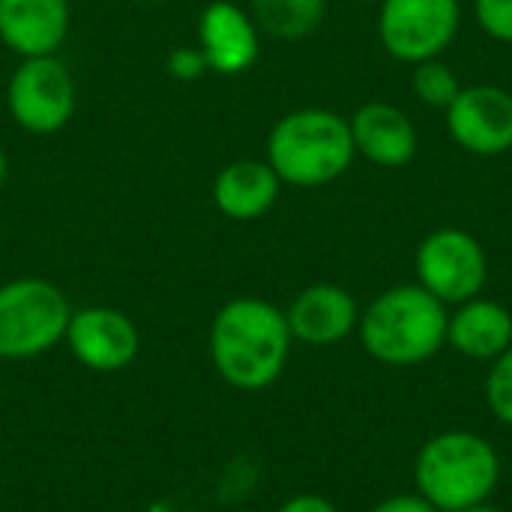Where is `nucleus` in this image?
<instances>
[{
    "label": "nucleus",
    "instance_id": "obj_1",
    "mask_svg": "<svg viewBox=\"0 0 512 512\" xmlns=\"http://www.w3.org/2000/svg\"><path fill=\"white\" fill-rule=\"evenodd\" d=\"M291 327L285 309L264 297L228 300L210 324L207 354L216 375L240 390L258 393L273 387L291 360Z\"/></svg>",
    "mask_w": 512,
    "mask_h": 512
},
{
    "label": "nucleus",
    "instance_id": "obj_2",
    "mask_svg": "<svg viewBox=\"0 0 512 512\" xmlns=\"http://www.w3.org/2000/svg\"><path fill=\"white\" fill-rule=\"evenodd\" d=\"M447 318L450 309L423 285H393L360 312L357 336L375 363L411 369L447 345Z\"/></svg>",
    "mask_w": 512,
    "mask_h": 512
},
{
    "label": "nucleus",
    "instance_id": "obj_3",
    "mask_svg": "<svg viewBox=\"0 0 512 512\" xmlns=\"http://www.w3.org/2000/svg\"><path fill=\"white\" fill-rule=\"evenodd\" d=\"M348 117L330 108H297L282 114L267 135V162L288 186L318 189L339 180L354 162Z\"/></svg>",
    "mask_w": 512,
    "mask_h": 512
},
{
    "label": "nucleus",
    "instance_id": "obj_4",
    "mask_svg": "<svg viewBox=\"0 0 512 512\" xmlns=\"http://www.w3.org/2000/svg\"><path fill=\"white\" fill-rule=\"evenodd\" d=\"M501 456L489 438L450 429L432 435L414 462L417 495L438 512H456L474 504H486L501 483Z\"/></svg>",
    "mask_w": 512,
    "mask_h": 512
},
{
    "label": "nucleus",
    "instance_id": "obj_5",
    "mask_svg": "<svg viewBox=\"0 0 512 512\" xmlns=\"http://www.w3.org/2000/svg\"><path fill=\"white\" fill-rule=\"evenodd\" d=\"M72 318L69 297L42 276L0 285V360L24 363L63 345Z\"/></svg>",
    "mask_w": 512,
    "mask_h": 512
},
{
    "label": "nucleus",
    "instance_id": "obj_6",
    "mask_svg": "<svg viewBox=\"0 0 512 512\" xmlns=\"http://www.w3.org/2000/svg\"><path fill=\"white\" fill-rule=\"evenodd\" d=\"M6 108L18 129L30 135H54L75 117V75L60 54L21 57L6 84Z\"/></svg>",
    "mask_w": 512,
    "mask_h": 512
},
{
    "label": "nucleus",
    "instance_id": "obj_7",
    "mask_svg": "<svg viewBox=\"0 0 512 512\" xmlns=\"http://www.w3.org/2000/svg\"><path fill=\"white\" fill-rule=\"evenodd\" d=\"M417 285L447 309L483 294L489 282V255L465 228H438L426 234L414 258Z\"/></svg>",
    "mask_w": 512,
    "mask_h": 512
},
{
    "label": "nucleus",
    "instance_id": "obj_8",
    "mask_svg": "<svg viewBox=\"0 0 512 512\" xmlns=\"http://www.w3.org/2000/svg\"><path fill=\"white\" fill-rule=\"evenodd\" d=\"M462 24L459 0H381L378 39L402 63L441 57Z\"/></svg>",
    "mask_w": 512,
    "mask_h": 512
},
{
    "label": "nucleus",
    "instance_id": "obj_9",
    "mask_svg": "<svg viewBox=\"0 0 512 512\" xmlns=\"http://www.w3.org/2000/svg\"><path fill=\"white\" fill-rule=\"evenodd\" d=\"M63 345L87 372L114 375L129 369L141 354V330L114 306H84L72 309Z\"/></svg>",
    "mask_w": 512,
    "mask_h": 512
},
{
    "label": "nucleus",
    "instance_id": "obj_10",
    "mask_svg": "<svg viewBox=\"0 0 512 512\" xmlns=\"http://www.w3.org/2000/svg\"><path fill=\"white\" fill-rule=\"evenodd\" d=\"M450 138L474 156H504L512 150V93L498 84H471L447 108Z\"/></svg>",
    "mask_w": 512,
    "mask_h": 512
},
{
    "label": "nucleus",
    "instance_id": "obj_11",
    "mask_svg": "<svg viewBox=\"0 0 512 512\" xmlns=\"http://www.w3.org/2000/svg\"><path fill=\"white\" fill-rule=\"evenodd\" d=\"M198 51L210 72L234 78L258 63L261 30L249 9L231 0H213L198 15Z\"/></svg>",
    "mask_w": 512,
    "mask_h": 512
},
{
    "label": "nucleus",
    "instance_id": "obj_12",
    "mask_svg": "<svg viewBox=\"0 0 512 512\" xmlns=\"http://www.w3.org/2000/svg\"><path fill=\"white\" fill-rule=\"evenodd\" d=\"M360 306L354 294L333 282H318L303 288L285 309L294 342L309 348H330L357 333Z\"/></svg>",
    "mask_w": 512,
    "mask_h": 512
},
{
    "label": "nucleus",
    "instance_id": "obj_13",
    "mask_svg": "<svg viewBox=\"0 0 512 512\" xmlns=\"http://www.w3.org/2000/svg\"><path fill=\"white\" fill-rule=\"evenodd\" d=\"M354 150L378 168H405L420 150L414 120L390 102H366L351 117Z\"/></svg>",
    "mask_w": 512,
    "mask_h": 512
},
{
    "label": "nucleus",
    "instance_id": "obj_14",
    "mask_svg": "<svg viewBox=\"0 0 512 512\" xmlns=\"http://www.w3.org/2000/svg\"><path fill=\"white\" fill-rule=\"evenodd\" d=\"M69 27V0H0V42L18 57L57 54Z\"/></svg>",
    "mask_w": 512,
    "mask_h": 512
},
{
    "label": "nucleus",
    "instance_id": "obj_15",
    "mask_svg": "<svg viewBox=\"0 0 512 512\" xmlns=\"http://www.w3.org/2000/svg\"><path fill=\"white\" fill-rule=\"evenodd\" d=\"M282 186L267 159H234L213 180V204L231 222H255L276 207Z\"/></svg>",
    "mask_w": 512,
    "mask_h": 512
},
{
    "label": "nucleus",
    "instance_id": "obj_16",
    "mask_svg": "<svg viewBox=\"0 0 512 512\" xmlns=\"http://www.w3.org/2000/svg\"><path fill=\"white\" fill-rule=\"evenodd\" d=\"M447 345L468 360H498L512 348V312L489 297H474L453 306L447 318Z\"/></svg>",
    "mask_w": 512,
    "mask_h": 512
},
{
    "label": "nucleus",
    "instance_id": "obj_17",
    "mask_svg": "<svg viewBox=\"0 0 512 512\" xmlns=\"http://www.w3.org/2000/svg\"><path fill=\"white\" fill-rule=\"evenodd\" d=\"M249 15L261 36L297 42L312 36L327 18V0H249Z\"/></svg>",
    "mask_w": 512,
    "mask_h": 512
},
{
    "label": "nucleus",
    "instance_id": "obj_18",
    "mask_svg": "<svg viewBox=\"0 0 512 512\" xmlns=\"http://www.w3.org/2000/svg\"><path fill=\"white\" fill-rule=\"evenodd\" d=\"M411 90L423 105L447 111L453 105V99L462 93V81L450 63H444L441 57H432V60L414 63Z\"/></svg>",
    "mask_w": 512,
    "mask_h": 512
},
{
    "label": "nucleus",
    "instance_id": "obj_19",
    "mask_svg": "<svg viewBox=\"0 0 512 512\" xmlns=\"http://www.w3.org/2000/svg\"><path fill=\"white\" fill-rule=\"evenodd\" d=\"M486 405L501 426L512 429V348H507L486 375Z\"/></svg>",
    "mask_w": 512,
    "mask_h": 512
},
{
    "label": "nucleus",
    "instance_id": "obj_20",
    "mask_svg": "<svg viewBox=\"0 0 512 512\" xmlns=\"http://www.w3.org/2000/svg\"><path fill=\"white\" fill-rule=\"evenodd\" d=\"M474 18L486 36L512 45V0H474Z\"/></svg>",
    "mask_w": 512,
    "mask_h": 512
},
{
    "label": "nucleus",
    "instance_id": "obj_21",
    "mask_svg": "<svg viewBox=\"0 0 512 512\" xmlns=\"http://www.w3.org/2000/svg\"><path fill=\"white\" fill-rule=\"evenodd\" d=\"M165 69H168V75L177 78V81H195V78H201L204 72H210L207 63H204V54L198 51V45H195V48H189V45L174 48V51L168 54V60H165Z\"/></svg>",
    "mask_w": 512,
    "mask_h": 512
},
{
    "label": "nucleus",
    "instance_id": "obj_22",
    "mask_svg": "<svg viewBox=\"0 0 512 512\" xmlns=\"http://www.w3.org/2000/svg\"><path fill=\"white\" fill-rule=\"evenodd\" d=\"M276 512H339V507L333 501H327L324 495L315 492H300L294 498H288Z\"/></svg>",
    "mask_w": 512,
    "mask_h": 512
},
{
    "label": "nucleus",
    "instance_id": "obj_23",
    "mask_svg": "<svg viewBox=\"0 0 512 512\" xmlns=\"http://www.w3.org/2000/svg\"><path fill=\"white\" fill-rule=\"evenodd\" d=\"M369 512H438L426 498H420L417 492L414 495H393L381 504H375Z\"/></svg>",
    "mask_w": 512,
    "mask_h": 512
},
{
    "label": "nucleus",
    "instance_id": "obj_24",
    "mask_svg": "<svg viewBox=\"0 0 512 512\" xmlns=\"http://www.w3.org/2000/svg\"><path fill=\"white\" fill-rule=\"evenodd\" d=\"M456 512H504V510L486 501V504H474V507H465V510H456Z\"/></svg>",
    "mask_w": 512,
    "mask_h": 512
},
{
    "label": "nucleus",
    "instance_id": "obj_25",
    "mask_svg": "<svg viewBox=\"0 0 512 512\" xmlns=\"http://www.w3.org/2000/svg\"><path fill=\"white\" fill-rule=\"evenodd\" d=\"M6 174H9V159H6V150L0 147V189L6 183Z\"/></svg>",
    "mask_w": 512,
    "mask_h": 512
},
{
    "label": "nucleus",
    "instance_id": "obj_26",
    "mask_svg": "<svg viewBox=\"0 0 512 512\" xmlns=\"http://www.w3.org/2000/svg\"><path fill=\"white\" fill-rule=\"evenodd\" d=\"M144 3H159V0H144Z\"/></svg>",
    "mask_w": 512,
    "mask_h": 512
},
{
    "label": "nucleus",
    "instance_id": "obj_27",
    "mask_svg": "<svg viewBox=\"0 0 512 512\" xmlns=\"http://www.w3.org/2000/svg\"><path fill=\"white\" fill-rule=\"evenodd\" d=\"M0 390H3V378H0Z\"/></svg>",
    "mask_w": 512,
    "mask_h": 512
}]
</instances>
